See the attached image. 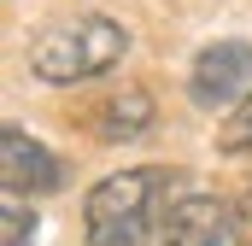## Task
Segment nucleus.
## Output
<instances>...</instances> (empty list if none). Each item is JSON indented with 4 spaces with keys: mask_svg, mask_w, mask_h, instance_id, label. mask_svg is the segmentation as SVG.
Returning a JSON list of instances; mask_svg holds the SVG:
<instances>
[{
    "mask_svg": "<svg viewBox=\"0 0 252 246\" xmlns=\"http://www.w3.org/2000/svg\"><path fill=\"white\" fill-rule=\"evenodd\" d=\"M94 135L100 141H135V135H147V123H153V100H147V88H124V94H106L94 112Z\"/></svg>",
    "mask_w": 252,
    "mask_h": 246,
    "instance_id": "6",
    "label": "nucleus"
},
{
    "mask_svg": "<svg viewBox=\"0 0 252 246\" xmlns=\"http://www.w3.org/2000/svg\"><path fill=\"white\" fill-rule=\"evenodd\" d=\"M235 211H241V229H247V241H252V187L241 193V205H235Z\"/></svg>",
    "mask_w": 252,
    "mask_h": 246,
    "instance_id": "9",
    "label": "nucleus"
},
{
    "mask_svg": "<svg viewBox=\"0 0 252 246\" xmlns=\"http://www.w3.org/2000/svg\"><path fill=\"white\" fill-rule=\"evenodd\" d=\"M188 94L199 106H229L235 94L247 100L252 94V41H217V47H205L193 59Z\"/></svg>",
    "mask_w": 252,
    "mask_h": 246,
    "instance_id": "4",
    "label": "nucleus"
},
{
    "mask_svg": "<svg viewBox=\"0 0 252 246\" xmlns=\"http://www.w3.org/2000/svg\"><path fill=\"white\" fill-rule=\"evenodd\" d=\"M158 246H247V229L229 199L182 193V199H170V211L158 223Z\"/></svg>",
    "mask_w": 252,
    "mask_h": 246,
    "instance_id": "3",
    "label": "nucleus"
},
{
    "mask_svg": "<svg viewBox=\"0 0 252 246\" xmlns=\"http://www.w3.org/2000/svg\"><path fill=\"white\" fill-rule=\"evenodd\" d=\"M0 223H6V241H0V246H30V241H35V211H30V205H18V199H6V211H0Z\"/></svg>",
    "mask_w": 252,
    "mask_h": 246,
    "instance_id": "8",
    "label": "nucleus"
},
{
    "mask_svg": "<svg viewBox=\"0 0 252 246\" xmlns=\"http://www.w3.org/2000/svg\"><path fill=\"white\" fill-rule=\"evenodd\" d=\"M124 47H129L124 24H112V18H70V24H53V30H41L30 41V70L41 82L64 88V82H88V76L112 70L124 59Z\"/></svg>",
    "mask_w": 252,
    "mask_h": 246,
    "instance_id": "2",
    "label": "nucleus"
},
{
    "mask_svg": "<svg viewBox=\"0 0 252 246\" xmlns=\"http://www.w3.org/2000/svg\"><path fill=\"white\" fill-rule=\"evenodd\" d=\"M176 187V170L164 164H141V170H118L88 193L82 223H88V246H141L153 217L164 223V199Z\"/></svg>",
    "mask_w": 252,
    "mask_h": 246,
    "instance_id": "1",
    "label": "nucleus"
},
{
    "mask_svg": "<svg viewBox=\"0 0 252 246\" xmlns=\"http://www.w3.org/2000/svg\"><path fill=\"white\" fill-rule=\"evenodd\" d=\"M217 147H223V153H252V94L229 112V123L217 129Z\"/></svg>",
    "mask_w": 252,
    "mask_h": 246,
    "instance_id": "7",
    "label": "nucleus"
},
{
    "mask_svg": "<svg viewBox=\"0 0 252 246\" xmlns=\"http://www.w3.org/2000/svg\"><path fill=\"white\" fill-rule=\"evenodd\" d=\"M0 176H6V193L18 199V193H53L64 182V164L41 147V141H30L18 123H6L0 129Z\"/></svg>",
    "mask_w": 252,
    "mask_h": 246,
    "instance_id": "5",
    "label": "nucleus"
}]
</instances>
